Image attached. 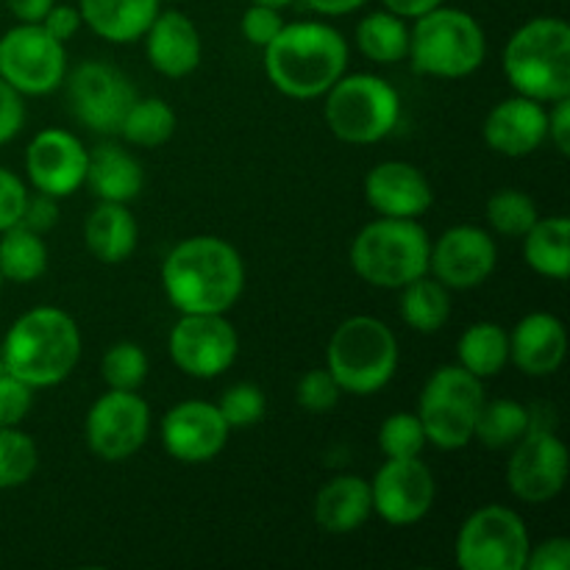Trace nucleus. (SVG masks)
I'll return each instance as SVG.
<instances>
[{
  "label": "nucleus",
  "instance_id": "19",
  "mask_svg": "<svg viewBox=\"0 0 570 570\" xmlns=\"http://www.w3.org/2000/svg\"><path fill=\"white\" fill-rule=\"evenodd\" d=\"M89 150L67 128H42L26 148V176L37 193L61 200L83 187Z\"/></svg>",
  "mask_w": 570,
  "mask_h": 570
},
{
  "label": "nucleus",
  "instance_id": "23",
  "mask_svg": "<svg viewBox=\"0 0 570 570\" xmlns=\"http://www.w3.org/2000/svg\"><path fill=\"white\" fill-rule=\"evenodd\" d=\"M142 39L150 67L165 78L193 76L204 59L198 26L178 9L159 11Z\"/></svg>",
  "mask_w": 570,
  "mask_h": 570
},
{
  "label": "nucleus",
  "instance_id": "6",
  "mask_svg": "<svg viewBox=\"0 0 570 570\" xmlns=\"http://www.w3.org/2000/svg\"><path fill=\"white\" fill-rule=\"evenodd\" d=\"M412 70L432 78H468L488 59V33L465 9L438 6L410 28Z\"/></svg>",
  "mask_w": 570,
  "mask_h": 570
},
{
  "label": "nucleus",
  "instance_id": "14",
  "mask_svg": "<svg viewBox=\"0 0 570 570\" xmlns=\"http://www.w3.org/2000/svg\"><path fill=\"white\" fill-rule=\"evenodd\" d=\"M167 351L184 376L206 382L232 371L239 356V334L226 315L195 312L178 317L167 337Z\"/></svg>",
  "mask_w": 570,
  "mask_h": 570
},
{
  "label": "nucleus",
  "instance_id": "26",
  "mask_svg": "<svg viewBox=\"0 0 570 570\" xmlns=\"http://www.w3.org/2000/svg\"><path fill=\"white\" fill-rule=\"evenodd\" d=\"M98 200L131 204L145 187V170L137 156L117 142H100L89 150L87 178H83Z\"/></svg>",
  "mask_w": 570,
  "mask_h": 570
},
{
  "label": "nucleus",
  "instance_id": "1",
  "mask_svg": "<svg viewBox=\"0 0 570 570\" xmlns=\"http://www.w3.org/2000/svg\"><path fill=\"white\" fill-rule=\"evenodd\" d=\"M161 289L181 315H226L245 289V262L228 239L198 234L170 248L161 262Z\"/></svg>",
  "mask_w": 570,
  "mask_h": 570
},
{
  "label": "nucleus",
  "instance_id": "8",
  "mask_svg": "<svg viewBox=\"0 0 570 570\" xmlns=\"http://www.w3.org/2000/svg\"><path fill=\"white\" fill-rule=\"evenodd\" d=\"M323 106L326 126L340 142L373 145L395 131L401 120V95L387 78L373 72H345L332 83Z\"/></svg>",
  "mask_w": 570,
  "mask_h": 570
},
{
  "label": "nucleus",
  "instance_id": "42",
  "mask_svg": "<svg viewBox=\"0 0 570 570\" xmlns=\"http://www.w3.org/2000/svg\"><path fill=\"white\" fill-rule=\"evenodd\" d=\"M239 28H243V37L248 39L254 48L265 50L267 45L276 39V33L284 28V17L278 9H271V6L250 3L245 9L243 20H239Z\"/></svg>",
  "mask_w": 570,
  "mask_h": 570
},
{
  "label": "nucleus",
  "instance_id": "34",
  "mask_svg": "<svg viewBox=\"0 0 570 570\" xmlns=\"http://www.w3.org/2000/svg\"><path fill=\"white\" fill-rule=\"evenodd\" d=\"M176 111L167 100L156 98H137L131 109L126 111L120 122V137L126 142L139 145V148H159L176 134Z\"/></svg>",
  "mask_w": 570,
  "mask_h": 570
},
{
  "label": "nucleus",
  "instance_id": "49",
  "mask_svg": "<svg viewBox=\"0 0 570 570\" xmlns=\"http://www.w3.org/2000/svg\"><path fill=\"white\" fill-rule=\"evenodd\" d=\"M53 3L56 0H6V9L14 14L17 22H42Z\"/></svg>",
  "mask_w": 570,
  "mask_h": 570
},
{
  "label": "nucleus",
  "instance_id": "3",
  "mask_svg": "<svg viewBox=\"0 0 570 570\" xmlns=\"http://www.w3.org/2000/svg\"><path fill=\"white\" fill-rule=\"evenodd\" d=\"M81 360V328L59 306H33L22 312L0 340V367L33 390L56 387Z\"/></svg>",
  "mask_w": 570,
  "mask_h": 570
},
{
  "label": "nucleus",
  "instance_id": "7",
  "mask_svg": "<svg viewBox=\"0 0 570 570\" xmlns=\"http://www.w3.org/2000/svg\"><path fill=\"white\" fill-rule=\"evenodd\" d=\"M399 356V340L387 323L373 315H354L334 328L326 367L343 393L365 399L382 393L393 382Z\"/></svg>",
  "mask_w": 570,
  "mask_h": 570
},
{
  "label": "nucleus",
  "instance_id": "25",
  "mask_svg": "<svg viewBox=\"0 0 570 570\" xmlns=\"http://www.w3.org/2000/svg\"><path fill=\"white\" fill-rule=\"evenodd\" d=\"M81 22L111 45H131L145 37L161 11V0H78Z\"/></svg>",
  "mask_w": 570,
  "mask_h": 570
},
{
  "label": "nucleus",
  "instance_id": "54",
  "mask_svg": "<svg viewBox=\"0 0 570 570\" xmlns=\"http://www.w3.org/2000/svg\"><path fill=\"white\" fill-rule=\"evenodd\" d=\"M167 3H181V0H167Z\"/></svg>",
  "mask_w": 570,
  "mask_h": 570
},
{
  "label": "nucleus",
  "instance_id": "17",
  "mask_svg": "<svg viewBox=\"0 0 570 570\" xmlns=\"http://www.w3.org/2000/svg\"><path fill=\"white\" fill-rule=\"evenodd\" d=\"M373 515L390 527H415L432 512L438 499V479L421 456L384 460L371 479Z\"/></svg>",
  "mask_w": 570,
  "mask_h": 570
},
{
  "label": "nucleus",
  "instance_id": "53",
  "mask_svg": "<svg viewBox=\"0 0 570 570\" xmlns=\"http://www.w3.org/2000/svg\"><path fill=\"white\" fill-rule=\"evenodd\" d=\"M0 293H3V276H0Z\"/></svg>",
  "mask_w": 570,
  "mask_h": 570
},
{
  "label": "nucleus",
  "instance_id": "37",
  "mask_svg": "<svg viewBox=\"0 0 570 570\" xmlns=\"http://www.w3.org/2000/svg\"><path fill=\"white\" fill-rule=\"evenodd\" d=\"M100 379L109 390H139L148 379V354L142 345L122 340L115 343L100 360Z\"/></svg>",
  "mask_w": 570,
  "mask_h": 570
},
{
  "label": "nucleus",
  "instance_id": "21",
  "mask_svg": "<svg viewBox=\"0 0 570 570\" xmlns=\"http://www.w3.org/2000/svg\"><path fill=\"white\" fill-rule=\"evenodd\" d=\"M482 137L495 154L523 159V156L534 154L549 137V109L540 100L515 92L512 98L499 100L488 111Z\"/></svg>",
  "mask_w": 570,
  "mask_h": 570
},
{
  "label": "nucleus",
  "instance_id": "27",
  "mask_svg": "<svg viewBox=\"0 0 570 570\" xmlns=\"http://www.w3.org/2000/svg\"><path fill=\"white\" fill-rule=\"evenodd\" d=\"M139 243L137 217L131 215L128 204H111L98 200L83 223V245L89 254L104 265H122L131 259Z\"/></svg>",
  "mask_w": 570,
  "mask_h": 570
},
{
  "label": "nucleus",
  "instance_id": "38",
  "mask_svg": "<svg viewBox=\"0 0 570 570\" xmlns=\"http://www.w3.org/2000/svg\"><path fill=\"white\" fill-rule=\"evenodd\" d=\"M426 445V432H423L417 412H393L379 426V451L384 454V460L421 456Z\"/></svg>",
  "mask_w": 570,
  "mask_h": 570
},
{
  "label": "nucleus",
  "instance_id": "50",
  "mask_svg": "<svg viewBox=\"0 0 570 570\" xmlns=\"http://www.w3.org/2000/svg\"><path fill=\"white\" fill-rule=\"evenodd\" d=\"M384 9L393 11V14L404 17V20H417L421 14H426V11L438 9V6H443L445 0H382Z\"/></svg>",
  "mask_w": 570,
  "mask_h": 570
},
{
  "label": "nucleus",
  "instance_id": "43",
  "mask_svg": "<svg viewBox=\"0 0 570 570\" xmlns=\"http://www.w3.org/2000/svg\"><path fill=\"white\" fill-rule=\"evenodd\" d=\"M28 189L17 173L9 167H0V232L17 226L22 220V209H26Z\"/></svg>",
  "mask_w": 570,
  "mask_h": 570
},
{
  "label": "nucleus",
  "instance_id": "29",
  "mask_svg": "<svg viewBox=\"0 0 570 570\" xmlns=\"http://www.w3.org/2000/svg\"><path fill=\"white\" fill-rule=\"evenodd\" d=\"M456 365L476 379H493L510 365V332L493 321L471 323L456 340Z\"/></svg>",
  "mask_w": 570,
  "mask_h": 570
},
{
  "label": "nucleus",
  "instance_id": "45",
  "mask_svg": "<svg viewBox=\"0 0 570 570\" xmlns=\"http://www.w3.org/2000/svg\"><path fill=\"white\" fill-rule=\"evenodd\" d=\"M570 568V540L549 538L532 546L527 557V570H568Z\"/></svg>",
  "mask_w": 570,
  "mask_h": 570
},
{
  "label": "nucleus",
  "instance_id": "39",
  "mask_svg": "<svg viewBox=\"0 0 570 570\" xmlns=\"http://www.w3.org/2000/svg\"><path fill=\"white\" fill-rule=\"evenodd\" d=\"M217 410L226 417V423L232 429H248L265 417L267 412V399L262 393L259 384L250 382H237L220 395L217 401Z\"/></svg>",
  "mask_w": 570,
  "mask_h": 570
},
{
  "label": "nucleus",
  "instance_id": "41",
  "mask_svg": "<svg viewBox=\"0 0 570 570\" xmlns=\"http://www.w3.org/2000/svg\"><path fill=\"white\" fill-rule=\"evenodd\" d=\"M37 390L0 367V426H20L33 406Z\"/></svg>",
  "mask_w": 570,
  "mask_h": 570
},
{
  "label": "nucleus",
  "instance_id": "44",
  "mask_svg": "<svg viewBox=\"0 0 570 570\" xmlns=\"http://www.w3.org/2000/svg\"><path fill=\"white\" fill-rule=\"evenodd\" d=\"M26 126V98L0 78V148L17 137Z\"/></svg>",
  "mask_w": 570,
  "mask_h": 570
},
{
  "label": "nucleus",
  "instance_id": "18",
  "mask_svg": "<svg viewBox=\"0 0 570 570\" xmlns=\"http://www.w3.org/2000/svg\"><path fill=\"white\" fill-rule=\"evenodd\" d=\"M232 426L212 401H181L161 417V449L181 465H206L228 443Z\"/></svg>",
  "mask_w": 570,
  "mask_h": 570
},
{
  "label": "nucleus",
  "instance_id": "12",
  "mask_svg": "<svg viewBox=\"0 0 570 570\" xmlns=\"http://www.w3.org/2000/svg\"><path fill=\"white\" fill-rule=\"evenodd\" d=\"M65 83L72 117L104 137L120 131L122 117L139 98L131 78L109 61H83L65 76Z\"/></svg>",
  "mask_w": 570,
  "mask_h": 570
},
{
  "label": "nucleus",
  "instance_id": "36",
  "mask_svg": "<svg viewBox=\"0 0 570 570\" xmlns=\"http://www.w3.org/2000/svg\"><path fill=\"white\" fill-rule=\"evenodd\" d=\"M39 449L20 426H0V490H17L37 473Z\"/></svg>",
  "mask_w": 570,
  "mask_h": 570
},
{
  "label": "nucleus",
  "instance_id": "35",
  "mask_svg": "<svg viewBox=\"0 0 570 570\" xmlns=\"http://www.w3.org/2000/svg\"><path fill=\"white\" fill-rule=\"evenodd\" d=\"M484 215H488L490 228H493L499 237L518 239L538 223L540 212L532 195H527L523 189L515 187H504L495 189V193L490 195L488 206H484Z\"/></svg>",
  "mask_w": 570,
  "mask_h": 570
},
{
  "label": "nucleus",
  "instance_id": "2",
  "mask_svg": "<svg viewBox=\"0 0 570 570\" xmlns=\"http://www.w3.org/2000/svg\"><path fill=\"white\" fill-rule=\"evenodd\" d=\"M267 81L295 100L323 98L348 72V42L323 20L284 22L265 48Z\"/></svg>",
  "mask_w": 570,
  "mask_h": 570
},
{
  "label": "nucleus",
  "instance_id": "4",
  "mask_svg": "<svg viewBox=\"0 0 570 570\" xmlns=\"http://www.w3.org/2000/svg\"><path fill=\"white\" fill-rule=\"evenodd\" d=\"M501 67L518 95L554 104L570 95V26L560 17H534L507 39Z\"/></svg>",
  "mask_w": 570,
  "mask_h": 570
},
{
  "label": "nucleus",
  "instance_id": "11",
  "mask_svg": "<svg viewBox=\"0 0 570 570\" xmlns=\"http://www.w3.org/2000/svg\"><path fill=\"white\" fill-rule=\"evenodd\" d=\"M65 42L50 37L42 22H17L0 37V78L22 98L50 95L65 83Z\"/></svg>",
  "mask_w": 570,
  "mask_h": 570
},
{
  "label": "nucleus",
  "instance_id": "47",
  "mask_svg": "<svg viewBox=\"0 0 570 570\" xmlns=\"http://www.w3.org/2000/svg\"><path fill=\"white\" fill-rule=\"evenodd\" d=\"M42 26L45 31H48L50 37L59 39V42H70V39L78 33V28L83 26L81 11H78V6H70V3H53V9L45 14Z\"/></svg>",
  "mask_w": 570,
  "mask_h": 570
},
{
  "label": "nucleus",
  "instance_id": "22",
  "mask_svg": "<svg viewBox=\"0 0 570 570\" xmlns=\"http://www.w3.org/2000/svg\"><path fill=\"white\" fill-rule=\"evenodd\" d=\"M568 356V328L551 312H529L510 332V362L532 379L554 376Z\"/></svg>",
  "mask_w": 570,
  "mask_h": 570
},
{
  "label": "nucleus",
  "instance_id": "51",
  "mask_svg": "<svg viewBox=\"0 0 570 570\" xmlns=\"http://www.w3.org/2000/svg\"><path fill=\"white\" fill-rule=\"evenodd\" d=\"M301 3H304L309 11H315V14L343 17V14H351V11L362 9L367 0H301Z\"/></svg>",
  "mask_w": 570,
  "mask_h": 570
},
{
  "label": "nucleus",
  "instance_id": "15",
  "mask_svg": "<svg viewBox=\"0 0 570 570\" xmlns=\"http://www.w3.org/2000/svg\"><path fill=\"white\" fill-rule=\"evenodd\" d=\"M568 449L557 429H529L507 460V488L523 504H549L566 490Z\"/></svg>",
  "mask_w": 570,
  "mask_h": 570
},
{
  "label": "nucleus",
  "instance_id": "40",
  "mask_svg": "<svg viewBox=\"0 0 570 570\" xmlns=\"http://www.w3.org/2000/svg\"><path fill=\"white\" fill-rule=\"evenodd\" d=\"M340 395H343V390H340L337 379L332 376L328 367H312L295 384V404L306 412L334 410Z\"/></svg>",
  "mask_w": 570,
  "mask_h": 570
},
{
  "label": "nucleus",
  "instance_id": "16",
  "mask_svg": "<svg viewBox=\"0 0 570 570\" xmlns=\"http://www.w3.org/2000/svg\"><path fill=\"white\" fill-rule=\"evenodd\" d=\"M495 265H499V245L488 228L460 223L432 239L429 276L438 278L451 293L482 287L495 273Z\"/></svg>",
  "mask_w": 570,
  "mask_h": 570
},
{
  "label": "nucleus",
  "instance_id": "24",
  "mask_svg": "<svg viewBox=\"0 0 570 570\" xmlns=\"http://www.w3.org/2000/svg\"><path fill=\"white\" fill-rule=\"evenodd\" d=\"M315 523L326 534H354L360 532L373 515L371 482L356 473H340L328 479L315 495Z\"/></svg>",
  "mask_w": 570,
  "mask_h": 570
},
{
  "label": "nucleus",
  "instance_id": "30",
  "mask_svg": "<svg viewBox=\"0 0 570 570\" xmlns=\"http://www.w3.org/2000/svg\"><path fill=\"white\" fill-rule=\"evenodd\" d=\"M356 48L376 65H399L410 56V26L393 11H371L356 22Z\"/></svg>",
  "mask_w": 570,
  "mask_h": 570
},
{
  "label": "nucleus",
  "instance_id": "28",
  "mask_svg": "<svg viewBox=\"0 0 570 570\" xmlns=\"http://www.w3.org/2000/svg\"><path fill=\"white\" fill-rule=\"evenodd\" d=\"M521 239L523 259L538 276L566 282L570 276V220L566 215L538 217Z\"/></svg>",
  "mask_w": 570,
  "mask_h": 570
},
{
  "label": "nucleus",
  "instance_id": "9",
  "mask_svg": "<svg viewBox=\"0 0 570 570\" xmlns=\"http://www.w3.org/2000/svg\"><path fill=\"white\" fill-rule=\"evenodd\" d=\"M488 401L484 382L462 365H443L426 379L417 399V417L426 443L440 451H460L473 443V429Z\"/></svg>",
  "mask_w": 570,
  "mask_h": 570
},
{
  "label": "nucleus",
  "instance_id": "48",
  "mask_svg": "<svg viewBox=\"0 0 570 570\" xmlns=\"http://www.w3.org/2000/svg\"><path fill=\"white\" fill-rule=\"evenodd\" d=\"M549 139L560 156H570V95L551 104L549 109Z\"/></svg>",
  "mask_w": 570,
  "mask_h": 570
},
{
  "label": "nucleus",
  "instance_id": "46",
  "mask_svg": "<svg viewBox=\"0 0 570 570\" xmlns=\"http://www.w3.org/2000/svg\"><path fill=\"white\" fill-rule=\"evenodd\" d=\"M20 223L31 228V232L48 234L50 228H56V223H59V200L50 198V195L45 193H37L33 198L28 195Z\"/></svg>",
  "mask_w": 570,
  "mask_h": 570
},
{
  "label": "nucleus",
  "instance_id": "20",
  "mask_svg": "<svg viewBox=\"0 0 570 570\" xmlns=\"http://www.w3.org/2000/svg\"><path fill=\"white\" fill-rule=\"evenodd\" d=\"M365 200L379 217L417 220L434 204V189L426 173L404 159L379 161L365 176Z\"/></svg>",
  "mask_w": 570,
  "mask_h": 570
},
{
  "label": "nucleus",
  "instance_id": "5",
  "mask_svg": "<svg viewBox=\"0 0 570 570\" xmlns=\"http://www.w3.org/2000/svg\"><path fill=\"white\" fill-rule=\"evenodd\" d=\"M432 237L417 220L376 217L351 239L348 259L356 276L379 289H401L429 273Z\"/></svg>",
  "mask_w": 570,
  "mask_h": 570
},
{
  "label": "nucleus",
  "instance_id": "10",
  "mask_svg": "<svg viewBox=\"0 0 570 570\" xmlns=\"http://www.w3.org/2000/svg\"><path fill=\"white\" fill-rule=\"evenodd\" d=\"M532 538L515 510L488 504L473 510L456 532L454 557L462 570H527Z\"/></svg>",
  "mask_w": 570,
  "mask_h": 570
},
{
  "label": "nucleus",
  "instance_id": "13",
  "mask_svg": "<svg viewBox=\"0 0 570 570\" xmlns=\"http://www.w3.org/2000/svg\"><path fill=\"white\" fill-rule=\"evenodd\" d=\"M150 434V406L137 390H109L83 417L87 449L104 462L131 460Z\"/></svg>",
  "mask_w": 570,
  "mask_h": 570
},
{
  "label": "nucleus",
  "instance_id": "52",
  "mask_svg": "<svg viewBox=\"0 0 570 570\" xmlns=\"http://www.w3.org/2000/svg\"><path fill=\"white\" fill-rule=\"evenodd\" d=\"M250 3L271 6V9H278V11H284V9H289V6H293V3H298V0H250Z\"/></svg>",
  "mask_w": 570,
  "mask_h": 570
},
{
  "label": "nucleus",
  "instance_id": "32",
  "mask_svg": "<svg viewBox=\"0 0 570 570\" xmlns=\"http://www.w3.org/2000/svg\"><path fill=\"white\" fill-rule=\"evenodd\" d=\"M48 271V245L42 234L28 226H17L0 232V276L3 282L31 284Z\"/></svg>",
  "mask_w": 570,
  "mask_h": 570
},
{
  "label": "nucleus",
  "instance_id": "33",
  "mask_svg": "<svg viewBox=\"0 0 570 570\" xmlns=\"http://www.w3.org/2000/svg\"><path fill=\"white\" fill-rule=\"evenodd\" d=\"M532 426V415L529 406H523L515 399H495L484 401L482 412L476 417V429H473V440L484 445V449H512L523 434Z\"/></svg>",
  "mask_w": 570,
  "mask_h": 570
},
{
  "label": "nucleus",
  "instance_id": "31",
  "mask_svg": "<svg viewBox=\"0 0 570 570\" xmlns=\"http://www.w3.org/2000/svg\"><path fill=\"white\" fill-rule=\"evenodd\" d=\"M401 321L417 334H438L451 317V289L434 276H421L401 287Z\"/></svg>",
  "mask_w": 570,
  "mask_h": 570
}]
</instances>
